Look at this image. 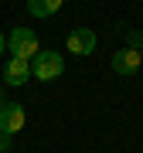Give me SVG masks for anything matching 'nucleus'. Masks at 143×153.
Instances as JSON below:
<instances>
[{
  "mask_svg": "<svg viewBox=\"0 0 143 153\" xmlns=\"http://www.w3.org/2000/svg\"><path fill=\"white\" fill-rule=\"evenodd\" d=\"M7 146H10V136H4V133H0V153H4Z\"/></svg>",
  "mask_w": 143,
  "mask_h": 153,
  "instance_id": "obj_9",
  "label": "nucleus"
},
{
  "mask_svg": "<svg viewBox=\"0 0 143 153\" xmlns=\"http://www.w3.org/2000/svg\"><path fill=\"white\" fill-rule=\"evenodd\" d=\"M58 10H61V0H31L28 4V14H34V17H51Z\"/></svg>",
  "mask_w": 143,
  "mask_h": 153,
  "instance_id": "obj_7",
  "label": "nucleus"
},
{
  "mask_svg": "<svg viewBox=\"0 0 143 153\" xmlns=\"http://www.w3.org/2000/svg\"><path fill=\"white\" fill-rule=\"evenodd\" d=\"M4 51H7V38L0 34V55H4Z\"/></svg>",
  "mask_w": 143,
  "mask_h": 153,
  "instance_id": "obj_10",
  "label": "nucleus"
},
{
  "mask_svg": "<svg viewBox=\"0 0 143 153\" xmlns=\"http://www.w3.org/2000/svg\"><path fill=\"white\" fill-rule=\"evenodd\" d=\"M126 48L143 51V34H140V31H130V34H126Z\"/></svg>",
  "mask_w": 143,
  "mask_h": 153,
  "instance_id": "obj_8",
  "label": "nucleus"
},
{
  "mask_svg": "<svg viewBox=\"0 0 143 153\" xmlns=\"http://www.w3.org/2000/svg\"><path fill=\"white\" fill-rule=\"evenodd\" d=\"M28 78H31V61L10 58V61L4 65V82H7V85L21 88V85H28Z\"/></svg>",
  "mask_w": 143,
  "mask_h": 153,
  "instance_id": "obj_6",
  "label": "nucleus"
},
{
  "mask_svg": "<svg viewBox=\"0 0 143 153\" xmlns=\"http://www.w3.org/2000/svg\"><path fill=\"white\" fill-rule=\"evenodd\" d=\"M68 51L75 58H85V55H92L95 51V31L92 27H75V31H68Z\"/></svg>",
  "mask_w": 143,
  "mask_h": 153,
  "instance_id": "obj_4",
  "label": "nucleus"
},
{
  "mask_svg": "<svg viewBox=\"0 0 143 153\" xmlns=\"http://www.w3.org/2000/svg\"><path fill=\"white\" fill-rule=\"evenodd\" d=\"M7 51H10L14 58L21 61H31L34 55H38V34H34L31 27H14L10 34H7Z\"/></svg>",
  "mask_w": 143,
  "mask_h": 153,
  "instance_id": "obj_2",
  "label": "nucleus"
},
{
  "mask_svg": "<svg viewBox=\"0 0 143 153\" xmlns=\"http://www.w3.org/2000/svg\"><path fill=\"white\" fill-rule=\"evenodd\" d=\"M140 65H143V55L133 51V48H119L112 55V71H116V75H133Z\"/></svg>",
  "mask_w": 143,
  "mask_h": 153,
  "instance_id": "obj_5",
  "label": "nucleus"
},
{
  "mask_svg": "<svg viewBox=\"0 0 143 153\" xmlns=\"http://www.w3.org/2000/svg\"><path fill=\"white\" fill-rule=\"evenodd\" d=\"M24 123H28L24 105H17V102H4L0 105V133L4 136H17L24 129Z\"/></svg>",
  "mask_w": 143,
  "mask_h": 153,
  "instance_id": "obj_3",
  "label": "nucleus"
},
{
  "mask_svg": "<svg viewBox=\"0 0 143 153\" xmlns=\"http://www.w3.org/2000/svg\"><path fill=\"white\" fill-rule=\"evenodd\" d=\"M140 55H143V51H140Z\"/></svg>",
  "mask_w": 143,
  "mask_h": 153,
  "instance_id": "obj_11",
  "label": "nucleus"
},
{
  "mask_svg": "<svg viewBox=\"0 0 143 153\" xmlns=\"http://www.w3.org/2000/svg\"><path fill=\"white\" fill-rule=\"evenodd\" d=\"M61 71H65V58L58 51H38L31 58V78H38V82H51Z\"/></svg>",
  "mask_w": 143,
  "mask_h": 153,
  "instance_id": "obj_1",
  "label": "nucleus"
}]
</instances>
